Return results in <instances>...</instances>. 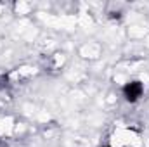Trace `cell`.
Returning a JSON list of instances; mask_svg holds the SVG:
<instances>
[{"label":"cell","mask_w":149,"mask_h":147,"mask_svg":"<svg viewBox=\"0 0 149 147\" xmlns=\"http://www.w3.org/2000/svg\"><path fill=\"white\" fill-rule=\"evenodd\" d=\"M144 92H146V88H144V83L141 80H130L121 87V97L128 104L139 102L144 97Z\"/></svg>","instance_id":"6da1fadb"},{"label":"cell","mask_w":149,"mask_h":147,"mask_svg":"<svg viewBox=\"0 0 149 147\" xmlns=\"http://www.w3.org/2000/svg\"><path fill=\"white\" fill-rule=\"evenodd\" d=\"M10 87V76L7 73H0V92L7 90Z\"/></svg>","instance_id":"7a4b0ae2"},{"label":"cell","mask_w":149,"mask_h":147,"mask_svg":"<svg viewBox=\"0 0 149 147\" xmlns=\"http://www.w3.org/2000/svg\"><path fill=\"white\" fill-rule=\"evenodd\" d=\"M102 147H113V146H109V144H106V146H102Z\"/></svg>","instance_id":"3957f363"},{"label":"cell","mask_w":149,"mask_h":147,"mask_svg":"<svg viewBox=\"0 0 149 147\" xmlns=\"http://www.w3.org/2000/svg\"><path fill=\"white\" fill-rule=\"evenodd\" d=\"M0 147H3V142H2V140H0Z\"/></svg>","instance_id":"277c9868"}]
</instances>
